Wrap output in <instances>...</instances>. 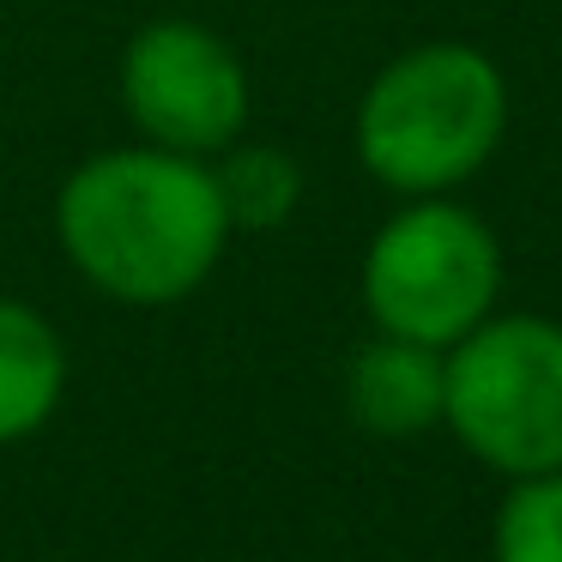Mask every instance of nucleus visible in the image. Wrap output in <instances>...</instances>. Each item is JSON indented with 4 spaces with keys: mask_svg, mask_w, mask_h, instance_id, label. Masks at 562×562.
<instances>
[{
    "mask_svg": "<svg viewBox=\"0 0 562 562\" xmlns=\"http://www.w3.org/2000/svg\"><path fill=\"white\" fill-rule=\"evenodd\" d=\"M212 182H218L231 231H279L303 206V164L284 146H243V139H231L218 151V164H212Z\"/></svg>",
    "mask_w": 562,
    "mask_h": 562,
    "instance_id": "nucleus-8",
    "label": "nucleus"
},
{
    "mask_svg": "<svg viewBox=\"0 0 562 562\" xmlns=\"http://www.w3.org/2000/svg\"><path fill=\"white\" fill-rule=\"evenodd\" d=\"M502 248L477 212L429 194L393 212L363 255V308L375 333L448 351L496 315Z\"/></svg>",
    "mask_w": 562,
    "mask_h": 562,
    "instance_id": "nucleus-4",
    "label": "nucleus"
},
{
    "mask_svg": "<svg viewBox=\"0 0 562 562\" xmlns=\"http://www.w3.org/2000/svg\"><path fill=\"white\" fill-rule=\"evenodd\" d=\"M122 103L146 146L218 158L248 127V67L194 19H151L122 55Z\"/></svg>",
    "mask_w": 562,
    "mask_h": 562,
    "instance_id": "nucleus-5",
    "label": "nucleus"
},
{
    "mask_svg": "<svg viewBox=\"0 0 562 562\" xmlns=\"http://www.w3.org/2000/svg\"><path fill=\"white\" fill-rule=\"evenodd\" d=\"M67 393V345L19 296H0V448L37 436Z\"/></svg>",
    "mask_w": 562,
    "mask_h": 562,
    "instance_id": "nucleus-7",
    "label": "nucleus"
},
{
    "mask_svg": "<svg viewBox=\"0 0 562 562\" xmlns=\"http://www.w3.org/2000/svg\"><path fill=\"white\" fill-rule=\"evenodd\" d=\"M441 424L502 477L562 472V327L484 315L441 351Z\"/></svg>",
    "mask_w": 562,
    "mask_h": 562,
    "instance_id": "nucleus-3",
    "label": "nucleus"
},
{
    "mask_svg": "<svg viewBox=\"0 0 562 562\" xmlns=\"http://www.w3.org/2000/svg\"><path fill=\"white\" fill-rule=\"evenodd\" d=\"M508 127V79L472 43H417L357 103V164L405 200L472 182Z\"/></svg>",
    "mask_w": 562,
    "mask_h": 562,
    "instance_id": "nucleus-2",
    "label": "nucleus"
},
{
    "mask_svg": "<svg viewBox=\"0 0 562 562\" xmlns=\"http://www.w3.org/2000/svg\"><path fill=\"white\" fill-rule=\"evenodd\" d=\"M67 267L127 308H170L212 279L231 243L212 158L115 146L86 158L55 194Z\"/></svg>",
    "mask_w": 562,
    "mask_h": 562,
    "instance_id": "nucleus-1",
    "label": "nucleus"
},
{
    "mask_svg": "<svg viewBox=\"0 0 562 562\" xmlns=\"http://www.w3.org/2000/svg\"><path fill=\"white\" fill-rule=\"evenodd\" d=\"M345 400H351V417L369 436H387V441L424 436L429 424H441V351L375 333L351 357Z\"/></svg>",
    "mask_w": 562,
    "mask_h": 562,
    "instance_id": "nucleus-6",
    "label": "nucleus"
},
{
    "mask_svg": "<svg viewBox=\"0 0 562 562\" xmlns=\"http://www.w3.org/2000/svg\"><path fill=\"white\" fill-rule=\"evenodd\" d=\"M496 562H562V472L514 477L490 532Z\"/></svg>",
    "mask_w": 562,
    "mask_h": 562,
    "instance_id": "nucleus-9",
    "label": "nucleus"
}]
</instances>
